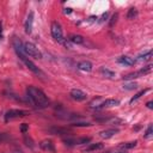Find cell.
I'll list each match as a JSON object with an SVG mask.
<instances>
[{
  "label": "cell",
  "instance_id": "6da1fadb",
  "mask_svg": "<svg viewBox=\"0 0 153 153\" xmlns=\"http://www.w3.org/2000/svg\"><path fill=\"white\" fill-rule=\"evenodd\" d=\"M26 97H27L29 102L38 109H44L49 105V99L45 96V93L36 86L29 85L26 87Z\"/></svg>",
  "mask_w": 153,
  "mask_h": 153
},
{
  "label": "cell",
  "instance_id": "7a4b0ae2",
  "mask_svg": "<svg viewBox=\"0 0 153 153\" xmlns=\"http://www.w3.org/2000/svg\"><path fill=\"white\" fill-rule=\"evenodd\" d=\"M13 48H14V50H16V53H17V55H18V57L23 61V63L26 66V68H29L33 74H36V75H41V76H44V73L30 60V59H27V56L24 54V50H23V43L20 42V39H18V38H14L13 39Z\"/></svg>",
  "mask_w": 153,
  "mask_h": 153
},
{
  "label": "cell",
  "instance_id": "3957f363",
  "mask_svg": "<svg viewBox=\"0 0 153 153\" xmlns=\"http://www.w3.org/2000/svg\"><path fill=\"white\" fill-rule=\"evenodd\" d=\"M50 32H51L53 38H54V39H55L57 43L62 44V45H63L65 48H67V49H71V48H72L71 42H69L67 38H65V37H63V32H62L61 25H60L57 22H53V23H51V26H50Z\"/></svg>",
  "mask_w": 153,
  "mask_h": 153
},
{
  "label": "cell",
  "instance_id": "277c9868",
  "mask_svg": "<svg viewBox=\"0 0 153 153\" xmlns=\"http://www.w3.org/2000/svg\"><path fill=\"white\" fill-rule=\"evenodd\" d=\"M23 50H24V54L29 57H32V59H36V60H39L42 59V53L38 50V48L31 43V42H25L23 43Z\"/></svg>",
  "mask_w": 153,
  "mask_h": 153
},
{
  "label": "cell",
  "instance_id": "5b68a950",
  "mask_svg": "<svg viewBox=\"0 0 153 153\" xmlns=\"http://www.w3.org/2000/svg\"><path fill=\"white\" fill-rule=\"evenodd\" d=\"M29 112L27 111H24V110H20V109H10L5 112V121L8 122L11 120H16V118H22V117H25L27 116Z\"/></svg>",
  "mask_w": 153,
  "mask_h": 153
},
{
  "label": "cell",
  "instance_id": "8992f818",
  "mask_svg": "<svg viewBox=\"0 0 153 153\" xmlns=\"http://www.w3.org/2000/svg\"><path fill=\"white\" fill-rule=\"evenodd\" d=\"M69 96H71L72 99H74V100H76V102H82V100H85V99L87 98V94H86L84 91L79 90V88H73V90H71Z\"/></svg>",
  "mask_w": 153,
  "mask_h": 153
},
{
  "label": "cell",
  "instance_id": "52a82bcc",
  "mask_svg": "<svg viewBox=\"0 0 153 153\" xmlns=\"http://www.w3.org/2000/svg\"><path fill=\"white\" fill-rule=\"evenodd\" d=\"M120 105V100L115 99V98H108L105 100H103L100 104L96 105V109H105V108H112V106H117Z\"/></svg>",
  "mask_w": 153,
  "mask_h": 153
},
{
  "label": "cell",
  "instance_id": "ba28073f",
  "mask_svg": "<svg viewBox=\"0 0 153 153\" xmlns=\"http://www.w3.org/2000/svg\"><path fill=\"white\" fill-rule=\"evenodd\" d=\"M49 133L53 134V135H60V136H63V135H69L71 131L66 128H61V127H50L49 129Z\"/></svg>",
  "mask_w": 153,
  "mask_h": 153
},
{
  "label": "cell",
  "instance_id": "9c48e42d",
  "mask_svg": "<svg viewBox=\"0 0 153 153\" xmlns=\"http://www.w3.org/2000/svg\"><path fill=\"white\" fill-rule=\"evenodd\" d=\"M117 133H118V129L117 128H108V129L102 130L99 133V136L103 137V139H110V137L115 136Z\"/></svg>",
  "mask_w": 153,
  "mask_h": 153
},
{
  "label": "cell",
  "instance_id": "30bf717a",
  "mask_svg": "<svg viewBox=\"0 0 153 153\" xmlns=\"http://www.w3.org/2000/svg\"><path fill=\"white\" fill-rule=\"evenodd\" d=\"M39 147H41L43 151L55 153V147H54V143H53L51 140H43V141H41V142H39Z\"/></svg>",
  "mask_w": 153,
  "mask_h": 153
},
{
  "label": "cell",
  "instance_id": "8fae6325",
  "mask_svg": "<svg viewBox=\"0 0 153 153\" xmlns=\"http://www.w3.org/2000/svg\"><path fill=\"white\" fill-rule=\"evenodd\" d=\"M32 24H33V12H30L26 20H25V24H24V29H25V33H31L32 31Z\"/></svg>",
  "mask_w": 153,
  "mask_h": 153
},
{
  "label": "cell",
  "instance_id": "7c38bea8",
  "mask_svg": "<svg viewBox=\"0 0 153 153\" xmlns=\"http://www.w3.org/2000/svg\"><path fill=\"white\" fill-rule=\"evenodd\" d=\"M117 62L121 63V65H124V66H134L136 63V60H134L133 57L130 56H127V55H123V56H120L117 59Z\"/></svg>",
  "mask_w": 153,
  "mask_h": 153
},
{
  "label": "cell",
  "instance_id": "4fadbf2b",
  "mask_svg": "<svg viewBox=\"0 0 153 153\" xmlns=\"http://www.w3.org/2000/svg\"><path fill=\"white\" fill-rule=\"evenodd\" d=\"M76 67H78V69H80V71H82V72H91L93 66H92V63H91L90 61H86V60H84V61H80V62H78Z\"/></svg>",
  "mask_w": 153,
  "mask_h": 153
},
{
  "label": "cell",
  "instance_id": "5bb4252c",
  "mask_svg": "<svg viewBox=\"0 0 153 153\" xmlns=\"http://www.w3.org/2000/svg\"><path fill=\"white\" fill-rule=\"evenodd\" d=\"M71 43H73V44H85V38L81 36V35H75V33H73V35H69V37L67 38Z\"/></svg>",
  "mask_w": 153,
  "mask_h": 153
},
{
  "label": "cell",
  "instance_id": "9a60e30c",
  "mask_svg": "<svg viewBox=\"0 0 153 153\" xmlns=\"http://www.w3.org/2000/svg\"><path fill=\"white\" fill-rule=\"evenodd\" d=\"M99 73H100L104 78H106V79H114V78H115V72H112L111 69H109V68H106V67H100V68H99Z\"/></svg>",
  "mask_w": 153,
  "mask_h": 153
},
{
  "label": "cell",
  "instance_id": "2e32d148",
  "mask_svg": "<svg viewBox=\"0 0 153 153\" xmlns=\"http://www.w3.org/2000/svg\"><path fill=\"white\" fill-rule=\"evenodd\" d=\"M103 147H104V145L102 142H96V143H91L90 146H87L84 149V152H97V151L102 149Z\"/></svg>",
  "mask_w": 153,
  "mask_h": 153
},
{
  "label": "cell",
  "instance_id": "e0dca14e",
  "mask_svg": "<svg viewBox=\"0 0 153 153\" xmlns=\"http://www.w3.org/2000/svg\"><path fill=\"white\" fill-rule=\"evenodd\" d=\"M152 56H153L152 50H148V51H146V53L140 54V55L137 56V60H139V61H148V60L152 59Z\"/></svg>",
  "mask_w": 153,
  "mask_h": 153
},
{
  "label": "cell",
  "instance_id": "ac0fdd59",
  "mask_svg": "<svg viewBox=\"0 0 153 153\" xmlns=\"http://www.w3.org/2000/svg\"><path fill=\"white\" fill-rule=\"evenodd\" d=\"M148 91H149V88H145V90H141L140 92H137L135 96H133V97H131V99L129 100V103H130V104H133L135 100H137V99H139L141 96H143V94H145L146 92H148Z\"/></svg>",
  "mask_w": 153,
  "mask_h": 153
},
{
  "label": "cell",
  "instance_id": "d6986e66",
  "mask_svg": "<svg viewBox=\"0 0 153 153\" xmlns=\"http://www.w3.org/2000/svg\"><path fill=\"white\" fill-rule=\"evenodd\" d=\"M143 137L147 139V140H151V139L153 137V126H152V124H149V126L147 127L146 131L143 133Z\"/></svg>",
  "mask_w": 153,
  "mask_h": 153
},
{
  "label": "cell",
  "instance_id": "ffe728a7",
  "mask_svg": "<svg viewBox=\"0 0 153 153\" xmlns=\"http://www.w3.org/2000/svg\"><path fill=\"white\" fill-rule=\"evenodd\" d=\"M137 17V10L135 7H130L128 10V13H127V18L128 19H134Z\"/></svg>",
  "mask_w": 153,
  "mask_h": 153
},
{
  "label": "cell",
  "instance_id": "44dd1931",
  "mask_svg": "<svg viewBox=\"0 0 153 153\" xmlns=\"http://www.w3.org/2000/svg\"><path fill=\"white\" fill-rule=\"evenodd\" d=\"M136 145H137V141H131V142L121 143V145H120V147H121L122 149H130V148H134Z\"/></svg>",
  "mask_w": 153,
  "mask_h": 153
},
{
  "label": "cell",
  "instance_id": "7402d4cb",
  "mask_svg": "<svg viewBox=\"0 0 153 153\" xmlns=\"http://www.w3.org/2000/svg\"><path fill=\"white\" fill-rule=\"evenodd\" d=\"M152 69H153V66H152V65H148V66H146V67L141 68V69L139 71V74H140V75H146V74H149V73L152 72Z\"/></svg>",
  "mask_w": 153,
  "mask_h": 153
},
{
  "label": "cell",
  "instance_id": "603a6c76",
  "mask_svg": "<svg viewBox=\"0 0 153 153\" xmlns=\"http://www.w3.org/2000/svg\"><path fill=\"white\" fill-rule=\"evenodd\" d=\"M90 141H91V137H88V136H84V137H79V139H75V145L88 143Z\"/></svg>",
  "mask_w": 153,
  "mask_h": 153
},
{
  "label": "cell",
  "instance_id": "cb8c5ba5",
  "mask_svg": "<svg viewBox=\"0 0 153 153\" xmlns=\"http://www.w3.org/2000/svg\"><path fill=\"white\" fill-rule=\"evenodd\" d=\"M123 88H124V90H135V88H137V84L134 82V81L127 82V84L123 85Z\"/></svg>",
  "mask_w": 153,
  "mask_h": 153
},
{
  "label": "cell",
  "instance_id": "d4e9b609",
  "mask_svg": "<svg viewBox=\"0 0 153 153\" xmlns=\"http://www.w3.org/2000/svg\"><path fill=\"white\" fill-rule=\"evenodd\" d=\"M139 76H140L139 72H134V73H129V74L124 75L123 80H130V79H135V78H139Z\"/></svg>",
  "mask_w": 153,
  "mask_h": 153
},
{
  "label": "cell",
  "instance_id": "484cf974",
  "mask_svg": "<svg viewBox=\"0 0 153 153\" xmlns=\"http://www.w3.org/2000/svg\"><path fill=\"white\" fill-rule=\"evenodd\" d=\"M71 126H73V127H91L92 124L91 123H88V122H73V123H71Z\"/></svg>",
  "mask_w": 153,
  "mask_h": 153
},
{
  "label": "cell",
  "instance_id": "4316f807",
  "mask_svg": "<svg viewBox=\"0 0 153 153\" xmlns=\"http://www.w3.org/2000/svg\"><path fill=\"white\" fill-rule=\"evenodd\" d=\"M63 142L66 146H75V139L73 137H67V139H63Z\"/></svg>",
  "mask_w": 153,
  "mask_h": 153
},
{
  "label": "cell",
  "instance_id": "83f0119b",
  "mask_svg": "<svg viewBox=\"0 0 153 153\" xmlns=\"http://www.w3.org/2000/svg\"><path fill=\"white\" fill-rule=\"evenodd\" d=\"M24 142H25V145H26V146H29V147H31V148L35 146V145H33V141H32V139H31L30 136L27 137L25 134H24Z\"/></svg>",
  "mask_w": 153,
  "mask_h": 153
},
{
  "label": "cell",
  "instance_id": "f1b7e54d",
  "mask_svg": "<svg viewBox=\"0 0 153 153\" xmlns=\"http://www.w3.org/2000/svg\"><path fill=\"white\" fill-rule=\"evenodd\" d=\"M20 131H22L23 134H26V133L29 131V124H27V123H22V124H20Z\"/></svg>",
  "mask_w": 153,
  "mask_h": 153
},
{
  "label": "cell",
  "instance_id": "f546056e",
  "mask_svg": "<svg viewBox=\"0 0 153 153\" xmlns=\"http://www.w3.org/2000/svg\"><path fill=\"white\" fill-rule=\"evenodd\" d=\"M117 18H118V13H115V14L111 17V20H110V26H111V27H112L114 24L117 22Z\"/></svg>",
  "mask_w": 153,
  "mask_h": 153
},
{
  "label": "cell",
  "instance_id": "4dcf8cb0",
  "mask_svg": "<svg viewBox=\"0 0 153 153\" xmlns=\"http://www.w3.org/2000/svg\"><path fill=\"white\" fill-rule=\"evenodd\" d=\"M146 106H147L148 109H153V102H152V100H149V102H147V104H146Z\"/></svg>",
  "mask_w": 153,
  "mask_h": 153
},
{
  "label": "cell",
  "instance_id": "1f68e13d",
  "mask_svg": "<svg viewBox=\"0 0 153 153\" xmlns=\"http://www.w3.org/2000/svg\"><path fill=\"white\" fill-rule=\"evenodd\" d=\"M63 12H65L66 14H69V13H72V8H69V7H68V8H65Z\"/></svg>",
  "mask_w": 153,
  "mask_h": 153
},
{
  "label": "cell",
  "instance_id": "d6a6232c",
  "mask_svg": "<svg viewBox=\"0 0 153 153\" xmlns=\"http://www.w3.org/2000/svg\"><path fill=\"white\" fill-rule=\"evenodd\" d=\"M106 18H108V13H106V12H105V13H104V14H103V16H102V19H100V22H104V20H105V19H106Z\"/></svg>",
  "mask_w": 153,
  "mask_h": 153
},
{
  "label": "cell",
  "instance_id": "836d02e7",
  "mask_svg": "<svg viewBox=\"0 0 153 153\" xmlns=\"http://www.w3.org/2000/svg\"><path fill=\"white\" fill-rule=\"evenodd\" d=\"M2 38V24H1V22H0V39Z\"/></svg>",
  "mask_w": 153,
  "mask_h": 153
},
{
  "label": "cell",
  "instance_id": "e575fe53",
  "mask_svg": "<svg viewBox=\"0 0 153 153\" xmlns=\"http://www.w3.org/2000/svg\"><path fill=\"white\" fill-rule=\"evenodd\" d=\"M5 136H6L5 134H0V141H2V140L5 139Z\"/></svg>",
  "mask_w": 153,
  "mask_h": 153
},
{
  "label": "cell",
  "instance_id": "d590c367",
  "mask_svg": "<svg viewBox=\"0 0 153 153\" xmlns=\"http://www.w3.org/2000/svg\"><path fill=\"white\" fill-rule=\"evenodd\" d=\"M2 153H5V152H2ZM8 153H23L22 151H12V152H8Z\"/></svg>",
  "mask_w": 153,
  "mask_h": 153
},
{
  "label": "cell",
  "instance_id": "8d00e7d4",
  "mask_svg": "<svg viewBox=\"0 0 153 153\" xmlns=\"http://www.w3.org/2000/svg\"><path fill=\"white\" fill-rule=\"evenodd\" d=\"M117 153H127L126 151H122V152H117Z\"/></svg>",
  "mask_w": 153,
  "mask_h": 153
}]
</instances>
